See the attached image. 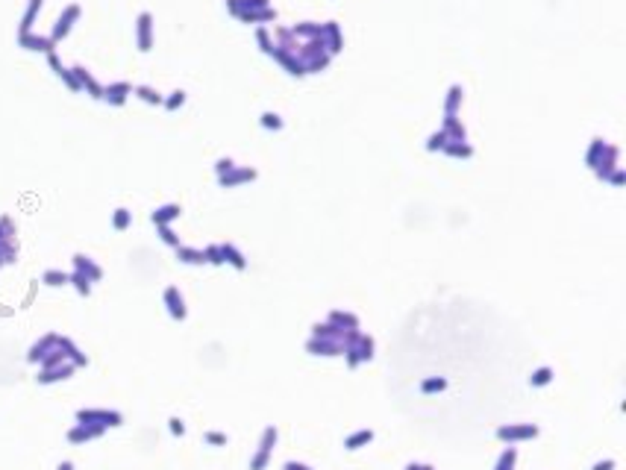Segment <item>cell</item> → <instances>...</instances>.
Instances as JSON below:
<instances>
[{
	"instance_id": "44dd1931",
	"label": "cell",
	"mask_w": 626,
	"mask_h": 470,
	"mask_svg": "<svg viewBox=\"0 0 626 470\" xmlns=\"http://www.w3.org/2000/svg\"><path fill=\"white\" fill-rule=\"evenodd\" d=\"M262 124H265V127H273V129H280V127H283V121H280V115H271V112H268V115H262Z\"/></svg>"
},
{
	"instance_id": "6da1fadb",
	"label": "cell",
	"mask_w": 626,
	"mask_h": 470,
	"mask_svg": "<svg viewBox=\"0 0 626 470\" xmlns=\"http://www.w3.org/2000/svg\"><path fill=\"white\" fill-rule=\"evenodd\" d=\"M273 441H276V429H265V438H262V447H259V453H256V458L250 461V470H262L265 464H268V456H271V447Z\"/></svg>"
},
{
	"instance_id": "cb8c5ba5",
	"label": "cell",
	"mask_w": 626,
	"mask_h": 470,
	"mask_svg": "<svg viewBox=\"0 0 626 470\" xmlns=\"http://www.w3.org/2000/svg\"><path fill=\"white\" fill-rule=\"evenodd\" d=\"M229 168H233V162H229V159H221V162H218V171H229Z\"/></svg>"
},
{
	"instance_id": "7c38bea8",
	"label": "cell",
	"mask_w": 626,
	"mask_h": 470,
	"mask_svg": "<svg viewBox=\"0 0 626 470\" xmlns=\"http://www.w3.org/2000/svg\"><path fill=\"white\" fill-rule=\"evenodd\" d=\"M38 6H41V0H33L30 3V12H27V18H24V24H21V35L30 30V24H33V18H36V12H38Z\"/></svg>"
},
{
	"instance_id": "9a60e30c",
	"label": "cell",
	"mask_w": 626,
	"mask_h": 470,
	"mask_svg": "<svg viewBox=\"0 0 626 470\" xmlns=\"http://www.w3.org/2000/svg\"><path fill=\"white\" fill-rule=\"evenodd\" d=\"M221 256H224V258H229V262H233L236 268H244V258H241V253H236L233 247H224V250H221Z\"/></svg>"
},
{
	"instance_id": "603a6c76",
	"label": "cell",
	"mask_w": 626,
	"mask_h": 470,
	"mask_svg": "<svg viewBox=\"0 0 626 470\" xmlns=\"http://www.w3.org/2000/svg\"><path fill=\"white\" fill-rule=\"evenodd\" d=\"M614 467V461L609 458V461H600V464H594V470H612Z\"/></svg>"
},
{
	"instance_id": "d4e9b609",
	"label": "cell",
	"mask_w": 626,
	"mask_h": 470,
	"mask_svg": "<svg viewBox=\"0 0 626 470\" xmlns=\"http://www.w3.org/2000/svg\"><path fill=\"white\" fill-rule=\"evenodd\" d=\"M285 470H309V467H306V464H294V461H288V464H285Z\"/></svg>"
},
{
	"instance_id": "4fadbf2b",
	"label": "cell",
	"mask_w": 626,
	"mask_h": 470,
	"mask_svg": "<svg viewBox=\"0 0 626 470\" xmlns=\"http://www.w3.org/2000/svg\"><path fill=\"white\" fill-rule=\"evenodd\" d=\"M459 100H461V88H459V85H453V88H450V100H447V115H453V112H456Z\"/></svg>"
},
{
	"instance_id": "2e32d148",
	"label": "cell",
	"mask_w": 626,
	"mask_h": 470,
	"mask_svg": "<svg viewBox=\"0 0 626 470\" xmlns=\"http://www.w3.org/2000/svg\"><path fill=\"white\" fill-rule=\"evenodd\" d=\"M168 300H171V312H174V317H182V315H186L182 300H177V291H168Z\"/></svg>"
},
{
	"instance_id": "277c9868",
	"label": "cell",
	"mask_w": 626,
	"mask_h": 470,
	"mask_svg": "<svg viewBox=\"0 0 626 470\" xmlns=\"http://www.w3.org/2000/svg\"><path fill=\"white\" fill-rule=\"evenodd\" d=\"M130 91V85L127 82H118V85H112V88H106L103 91V97L106 100H112V103H124V94Z\"/></svg>"
},
{
	"instance_id": "ba28073f",
	"label": "cell",
	"mask_w": 626,
	"mask_h": 470,
	"mask_svg": "<svg viewBox=\"0 0 626 470\" xmlns=\"http://www.w3.org/2000/svg\"><path fill=\"white\" fill-rule=\"evenodd\" d=\"M179 215V206H165V209H159L153 215V221L156 223H162V221H171V218H177Z\"/></svg>"
},
{
	"instance_id": "8992f818",
	"label": "cell",
	"mask_w": 626,
	"mask_h": 470,
	"mask_svg": "<svg viewBox=\"0 0 626 470\" xmlns=\"http://www.w3.org/2000/svg\"><path fill=\"white\" fill-rule=\"evenodd\" d=\"M21 44H30V50H50L53 41L50 38H33V35H21Z\"/></svg>"
},
{
	"instance_id": "ac0fdd59",
	"label": "cell",
	"mask_w": 626,
	"mask_h": 470,
	"mask_svg": "<svg viewBox=\"0 0 626 470\" xmlns=\"http://www.w3.org/2000/svg\"><path fill=\"white\" fill-rule=\"evenodd\" d=\"M253 176H256V171H238V174H233L229 179L224 176L221 182H224V185H233V182H241V179H253Z\"/></svg>"
},
{
	"instance_id": "9c48e42d",
	"label": "cell",
	"mask_w": 626,
	"mask_h": 470,
	"mask_svg": "<svg viewBox=\"0 0 626 470\" xmlns=\"http://www.w3.org/2000/svg\"><path fill=\"white\" fill-rule=\"evenodd\" d=\"M330 320H332V323H347L350 329H356V326H359V320H356L353 315H344V312H332V315H330Z\"/></svg>"
},
{
	"instance_id": "5bb4252c",
	"label": "cell",
	"mask_w": 626,
	"mask_h": 470,
	"mask_svg": "<svg viewBox=\"0 0 626 470\" xmlns=\"http://www.w3.org/2000/svg\"><path fill=\"white\" fill-rule=\"evenodd\" d=\"M135 94H142L147 103H162V97H159L153 88H147V85H138V88H135Z\"/></svg>"
},
{
	"instance_id": "8fae6325",
	"label": "cell",
	"mask_w": 626,
	"mask_h": 470,
	"mask_svg": "<svg viewBox=\"0 0 626 470\" xmlns=\"http://www.w3.org/2000/svg\"><path fill=\"white\" fill-rule=\"evenodd\" d=\"M142 50H150V15H142Z\"/></svg>"
},
{
	"instance_id": "d6986e66",
	"label": "cell",
	"mask_w": 626,
	"mask_h": 470,
	"mask_svg": "<svg viewBox=\"0 0 626 470\" xmlns=\"http://www.w3.org/2000/svg\"><path fill=\"white\" fill-rule=\"evenodd\" d=\"M447 388V379H426L424 382V391L429 394V391H444Z\"/></svg>"
},
{
	"instance_id": "7402d4cb",
	"label": "cell",
	"mask_w": 626,
	"mask_h": 470,
	"mask_svg": "<svg viewBox=\"0 0 626 470\" xmlns=\"http://www.w3.org/2000/svg\"><path fill=\"white\" fill-rule=\"evenodd\" d=\"M182 100H186V94H182V91H174V97L168 100V109H177V106L182 103Z\"/></svg>"
},
{
	"instance_id": "e0dca14e",
	"label": "cell",
	"mask_w": 626,
	"mask_h": 470,
	"mask_svg": "<svg viewBox=\"0 0 626 470\" xmlns=\"http://www.w3.org/2000/svg\"><path fill=\"white\" fill-rule=\"evenodd\" d=\"M447 153L450 156H471V147L468 144H459V141H453V144H447Z\"/></svg>"
},
{
	"instance_id": "30bf717a",
	"label": "cell",
	"mask_w": 626,
	"mask_h": 470,
	"mask_svg": "<svg viewBox=\"0 0 626 470\" xmlns=\"http://www.w3.org/2000/svg\"><path fill=\"white\" fill-rule=\"evenodd\" d=\"M550 379H553V370H550V367H541V370H535V373H532L529 382H532V385H547Z\"/></svg>"
},
{
	"instance_id": "7a4b0ae2",
	"label": "cell",
	"mask_w": 626,
	"mask_h": 470,
	"mask_svg": "<svg viewBox=\"0 0 626 470\" xmlns=\"http://www.w3.org/2000/svg\"><path fill=\"white\" fill-rule=\"evenodd\" d=\"M538 426H500L497 438L500 441H520V438H535Z\"/></svg>"
},
{
	"instance_id": "3957f363",
	"label": "cell",
	"mask_w": 626,
	"mask_h": 470,
	"mask_svg": "<svg viewBox=\"0 0 626 470\" xmlns=\"http://www.w3.org/2000/svg\"><path fill=\"white\" fill-rule=\"evenodd\" d=\"M77 15H80V6H71V9L65 12V15L59 18V24H56V30H53V38H50V41H56V38H62V35L68 33V30H71V21L77 18Z\"/></svg>"
},
{
	"instance_id": "52a82bcc",
	"label": "cell",
	"mask_w": 626,
	"mask_h": 470,
	"mask_svg": "<svg viewBox=\"0 0 626 470\" xmlns=\"http://www.w3.org/2000/svg\"><path fill=\"white\" fill-rule=\"evenodd\" d=\"M515 458H518V450H515V447H508L506 453L500 456V464H497V470H512V464H515Z\"/></svg>"
},
{
	"instance_id": "5b68a950",
	"label": "cell",
	"mask_w": 626,
	"mask_h": 470,
	"mask_svg": "<svg viewBox=\"0 0 626 470\" xmlns=\"http://www.w3.org/2000/svg\"><path fill=\"white\" fill-rule=\"evenodd\" d=\"M370 438H374V432H370V429H362V432H356L353 438H347V444H344V447H347V450H359V447L367 444Z\"/></svg>"
},
{
	"instance_id": "ffe728a7",
	"label": "cell",
	"mask_w": 626,
	"mask_h": 470,
	"mask_svg": "<svg viewBox=\"0 0 626 470\" xmlns=\"http://www.w3.org/2000/svg\"><path fill=\"white\" fill-rule=\"evenodd\" d=\"M444 144H447V132H438V135H432V138H429V144H426V147H429V150H438V147H444Z\"/></svg>"
}]
</instances>
